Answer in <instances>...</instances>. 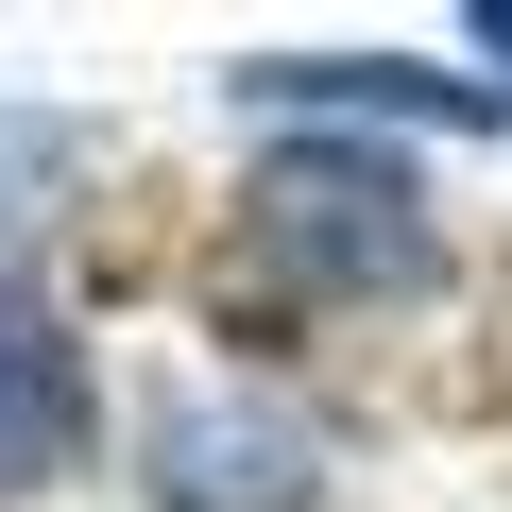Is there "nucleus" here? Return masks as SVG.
Instances as JSON below:
<instances>
[{"label": "nucleus", "instance_id": "7ed1b4c3", "mask_svg": "<svg viewBox=\"0 0 512 512\" xmlns=\"http://www.w3.org/2000/svg\"><path fill=\"white\" fill-rule=\"evenodd\" d=\"M256 120H308V137H359V120H495L512 86H478V69H410V52H239L222 69Z\"/></svg>", "mask_w": 512, "mask_h": 512}, {"label": "nucleus", "instance_id": "f03ea898", "mask_svg": "<svg viewBox=\"0 0 512 512\" xmlns=\"http://www.w3.org/2000/svg\"><path fill=\"white\" fill-rule=\"evenodd\" d=\"M137 478H154V512H308V495H325V427H308L291 393L188 376V393L154 410Z\"/></svg>", "mask_w": 512, "mask_h": 512}, {"label": "nucleus", "instance_id": "39448f33", "mask_svg": "<svg viewBox=\"0 0 512 512\" xmlns=\"http://www.w3.org/2000/svg\"><path fill=\"white\" fill-rule=\"evenodd\" d=\"M86 171H103V120H69V103H0V256H18L35 222H69Z\"/></svg>", "mask_w": 512, "mask_h": 512}, {"label": "nucleus", "instance_id": "20e7f679", "mask_svg": "<svg viewBox=\"0 0 512 512\" xmlns=\"http://www.w3.org/2000/svg\"><path fill=\"white\" fill-rule=\"evenodd\" d=\"M86 410H103V393H86L69 308L0 274V512H18V495H52V478L86 461Z\"/></svg>", "mask_w": 512, "mask_h": 512}, {"label": "nucleus", "instance_id": "423d86ee", "mask_svg": "<svg viewBox=\"0 0 512 512\" xmlns=\"http://www.w3.org/2000/svg\"><path fill=\"white\" fill-rule=\"evenodd\" d=\"M495 69H512V0H478V86H495Z\"/></svg>", "mask_w": 512, "mask_h": 512}, {"label": "nucleus", "instance_id": "f257e3e1", "mask_svg": "<svg viewBox=\"0 0 512 512\" xmlns=\"http://www.w3.org/2000/svg\"><path fill=\"white\" fill-rule=\"evenodd\" d=\"M222 291L274 325H376V308L444 291V205L376 137H274L222 205Z\"/></svg>", "mask_w": 512, "mask_h": 512}]
</instances>
